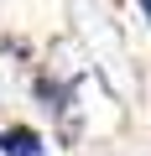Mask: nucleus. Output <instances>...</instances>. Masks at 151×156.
I'll return each instance as SVG.
<instances>
[{"label":"nucleus","mask_w":151,"mask_h":156,"mask_svg":"<svg viewBox=\"0 0 151 156\" xmlns=\"http://www.w3.org/2000/svg\"><path fill=\"white\" fill-rule=\"evenodd\" d=\"M0 156H42V130L5 125V130H0Z\"/></svg>","instance_id":"obj_1"},{"label":"nucleus","mask_w":151,"mask_h":156,"mask_svg":"<svg viewBox=\"0 0 151 156\" xmlns=\"http://www.w3.org/2000/svg\"><path fill=\"white\" fill-rule=\"evenodd\" d=\"M135 5H141V11H146V26H151V0H135Z\"/></svg>","instance_id":"obj_2"}]
</instances>
